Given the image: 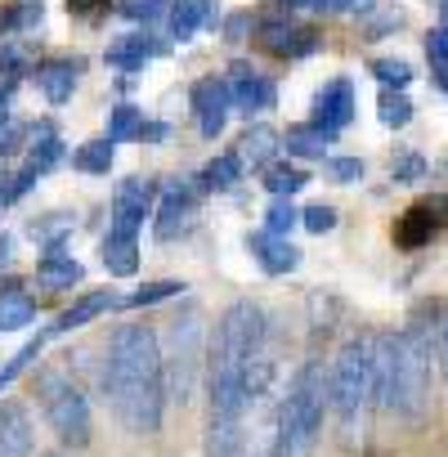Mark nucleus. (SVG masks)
<instances>
[{"label": "nucleus", "mask_w": 448, "mask_h": 457, "mask_svg": "<svg viewBox=\"0 0 448 457\" xmlns=\"http://www.w3.org/2000/svg\"><path fill=\"white\" fill-rule=\"evenodd\" d=\"M390 179H394V184H421V179H426V157H417V153H403V157L394 162Z\"/></svg>", "instance_id": "58836bf2"}, {"label": "nucleus", "mask_w": 448, "mask_h": 457, "mask_svg": "<svg viewBox=\"0 0 448 457\" xmlns=\"http://www.w3.org/2000/svg\"><path fill=\"white\" fill-rule=\"evenodd\" d=\"M90 5H99V0H68V10H77V14H86Z\"/></svg>", "instance_id": "8fccbe9b"}, {"label": "nucleus", "mask_w": 448, "mask_h": 457, "mask_svg": "<svg viewBox=\"0 0 448 457\" xmlns=\"http://www.w3.org/2000/svg\"><path fill=\"white\" fill-rule=\"evenodd\" d=\"M5 206H10V202H5V184H0V211H5Z\"/></svg>", "instance_id": "5fc2aeb1"}, {"label": "nucleus", "mask_w": 448, "mask_h": 457, "mask_svg": "<svg viewBox=\"0 0 448 457\" xmlns=\"http://www.w3.org/2000/svg\"><path fill=\"white\" fill-rule=\"evenodd\" d=\"M435 228H439V224H435V211H430V206H412V211L399 220V234H394V238H399V247H421V243L435 238Z\"/></svg>", "instance_id": "393cba45"}, {"label": "nucleus", "mask_w": 448, "mask_h": 457, "mask_svg": "<svg viewBox=\"0 0 448 457\" xmlns=\"http://www.w3.org/2000/svg\"><path fill=\"white\" fill-rule=\"evenodd\" d=\"M328 144H332V135H323L319 126H292L287 139H283V148H287L292 157H323Z\"/></svg>", "instance_id": "bb28decb"}, {"label": "nucleus", "mask_w": 448, "mask_h": 457, "mask_svg": "<svg viewBox=\"0 0 448 457\" xmlns=\"http://www.w3.org/2000/svg\"><path fill=\"white\" fill-rule=\"evenodd\" d=\"M261 41H265L274 54H292V59H301V54H314V50H319V37H314L310 28H292L287 19L261 23Z\"/></svg>", "instance_id": "4468645a"}, {"label": "nucleus", "mask_w": 448, "mask_h": 457, "mask_svg": "<svg viewBox=\"0 0 448 457\" xmlns=\"http://www.w3.org/2000/svg\"><path fill=\"white\" fill-rule=\"evenodd\" d=\"M37 319V301L19 287H5L0 292V332H14V328H28Z\"/></svg>", "instance_id": "5701e85b"}, {"label": "nucleus", "mask_w": 448, "mask_h": 457, "mask_svg": "<svg viewBox=\"0 0 448 457\" xmlns=\"http://www.w3.org/2000/svg\"><path fill=\"white\" fill-rule=\"evenodd\" d=\"M350 121H354V81H350V77H336V81H328V86L319 90V99H314V121H310V126H319L323 135L336 139Z\"/></svg>", "instance_id": "9d476101"}, {"label": "nucleus", "mask_w": 448, "mask_h": 457, "mask_svg": "<svg viewBox=\"0 0 448 457\" xmlns=\"http://www.w3.org/2000/svg\"><path fill=\"white\" fill-rule=\"evenodd\" d=\"M139 126H144V112L139 108H130V104H117L112 112H108V144L117 148V144H126V139H135L139 135Z\"/></svg>", "instance_id": "c85d7f7f"}, {"label": "nucleus", "mask_w": 448, "mask_h": 457, "mask_svg": "<svg viewBox=\"0 0 448 457\" xmlns=\"http://www.w3.org/2000/svg\"><path fill=\"white\" fill-rule=\"evenodd\" d=\"M238 179H243V162H238V153H224V157H215V162L202 170V188H211V193L234 188Z\"/></svg>", "instance_id": "a878e982"}, {"label": "nucleus", "mask_w": 448, "mask_h": 457, "mask_svg": "<svg viewBox=\"0 0 448 457\" xmlns=\"http://www.w3.org/2000/svg\"><path fill=\"white\" fill-rule=\"evenodd\" d=\"M32 184H37V170H32V166H23L14 179H5V202H19V197H23Z\"/></svg>", "instance_id": "37998d69"}, {"label": "nucleus", "mask_w": 448, "mask_h": 457, "mask_svg": "<svg viewBox=\"0 0 448 457\" xmlns=\"http://www.w3.org/2000/svg\"><path fill=\"white\" fill-rule=\"evenodd\" d=\"M108 310H121V296H112V292H90V296H81L72 310H63V314L54 319L50 337H68V332H77V328L95 323V319H99V314H108Z\"/></svg>", "instance_id": "a211bd4d"}, {"label": "nucleus", "mask_w": 448, "mask_h": 457, "mask_svg": "<svg viewBox=\"0 0 448 457\" xmlns=\"http://www.w3.org/2000/svg\"><path fill=\"white\" fill-rule=\"evenodd\" d=\"M372 399H381L399 417H421L430 403V345L417 328L394 337H377V377Z\"/></svg>", "instance_id": "f03ea898"}, {"label": "nucleus", "mask_w": 448, "mask_h": 457, "mask_svg": "<svg viewBox=\"0 0 448 457\" xmlns=\"http://www.w3.org/2000/svg\"><path fill=\"white\" fill-rule=\"evenodd\" d=\"M229 108H234V95H229V81L224 77H202L193 86V112H197V130L202 139H215L229 121Z\"/></svg>", "instance_id": "1a4fd4ad"}, {"label": "nucleus", "mask_w": 448, "mask_h": 457, "mask_svg": "<svg viewBox=\"0 0 448 457\" xmlns=\"http://www.w3.org/2000/svg\"><path fill=\"white\" fill-rule=\"evenodd\" d=\"M287 10H319V0H283Z\"/></svg>", "instance_id": "09e8293b"}, {"label": "nucleus", "mask_w": 448, "mask_h": 457, "mask_svg": "<svg viewBox=\"0 0 448 457\" xmlns=\"http://www.w3.org/2000/svg\"><path fill=\"white\" fill-rule=\"evenodd\" d=\"M72 166L86 170V175H108V166H112V144H108V139L81 144V148L72 153Z\"/></svg>", "instance_id": "c756f323"}, {"label": "nucleus", "mask_w": 448, "mask_h": 457, "mask_svg": "<svg viewBox=\"0 0 448 457\" xmlns=\"http://www.w3.org/2000/svg\"><path fill=\"white\" fill-rule=\"evenodd\" d=\"M265 341H270V314L256 301L229 305L220 314V323L211 332V350H206L211 386H247L252 390L247 372H252L256 359H265Z\"/></svg>", "instance_id": "7ed1b4c3"}, {"label": "nucleus", "mask_w": 448, "mask_h": 457, "mask_svg": "<svg viewBox=\"0 0 448 457\" xmlns=\"http://www.w3.org/2000/svg\"><path fill=\"white\" fill-rule=\"evenodd\" d=\"M170 337H166V354H162V377H166V399L170 403H188L193 390H197V372H202V341H206V328H202V314L188 305L179 319L166 323Z\"/></svg>", "instance_id": "423d86ee"}, {"label": "nucleus", "mask_w": 448, "mask_h": 457, "mask_svg": "<svg viewBox=\"0 0 448 457\" xmlns=\"http://www.w3.org/2000/svg\"><path fill=\"white\" fill-rule=\"evenodd\" d=\"M157 224H153V234H157V243H170V238H179L184 228H188V220H193V188L184 184V179H170L166 188H162V197H157Z\"/></svg>", "instance_id": "9b49d317"}, {"label": "nucleus", "mask_w": 448, "mask_h": 457, "mask_svg": "<svg viewBox=\"0 0 448 457\" xmlns=\"http://www.w3.org/2000/svg\"><path fill=\"white\" fill-rule=\"evenodd\" d=\"M126 19H135V23H157L162 14H166V0H121L117 5Z\"/></svg>", "instance_id": "e433bc0d"}, {"label": "nucleus", "mask_w": 448, "mask_h": 457, "mask_svg": "<svg viewBox=\"0 0 448 457\" xmlns=\"http://www.w3.org/2000/svg\"><path fill=\"white\" fill-rule=\"evenodd\" d=\"M41 19H46V5H41V0H14V5L0 14V28H10V32H32V28H41Z\"/></svg>", "instance_id": "2f4dec72"}, {"label": "nucleus", "mask_w": 448, "mask_h": 457, "mask_svg": "<svg viewBox=\"0 0 448 457\" xmlns=\"http://www.w3.org/2000/svg\"><path fill=\"white\" fill-rule=\"evenodd\" d=\"M247 252L261 261L265 274H292L301 265V252L287 238H274V234H247Z\"/></svg>", "instance_id": "f3484780"}, {"label": "nucleus", "mask_w": 448, "mask_h": 457, "mask_svg": "<svg viewBox=\"0 0 448 457\" xmlns=\"http://www.w3.org/2000/svg\"><path fill=\"white\" fill-rule=\"evenodd\" d=\"M104 390L117 421L135 435H157L166 408V377H162V341L144 323H126L108 341Z\"/></svg>", "instance_id": "f257e3e1"}, {"label": "nucleus", "mask_w": 448, "mask_h": 457, "mask_svg": "<svg viewBox=\"0 0 448 457\" xmlns=\"http://www.w3.org/2000/svg\"><path fill=\"white\" fill-rule=\"evenodd\" d=\"M46 457H63V453H46Z\"/></svg>", "instance_id": "6e6d98bb"}, {"label": "nucleus", "mask_w": 448, "mask_h": 457, "mask_svg": "<svg viewBox=\"0 0 448 457\" xmlns=\"http://www.w3.org/2000/svg\"><path fill=\"white\" fill-rule=\"evenodd\" d=\"M439 363H444V377H448V310L439 319Z\"/></svg>", "instance_id": "a18cd8bd"}, {"label": "nucleus", "mask_w": 448, "mask_h": 457, "mask_svg": "<svg viewBox=\"0 0 448 457\" xmlns=\"http://www.w3.org/2000/svg\"><path fill=\"white\" fill-rule=\"evenodd\" d=\"M310 184V175L301 170V166H292V162H274L270 170H265V188L274 193V197H292V193H301Z\"/></svg>", "instance_id": "cd10ccee"}, {"label": "nucleus", "mask_w": 448, "mask_h": 457, "mask_svg": "<svg viewBox=\"0 0 448 457\" xmlns=\"http://www.w3.org/2000/svg\"><path fill=\"white\" fill-rule=\"evenodd\" d=\"M179 292H184V283H175V278H157V283H144L139 292L121 296V310H144V305L170 301V296H179Z\"/></svg>", "instance_id": "7c9ffc66"}, {"label": "nucleus", "mask_w": 448, "mask_h": 457, "mask_svg": "<svg viewBox=\"0 0 448 457\" xmlns=\"http://www.w3.org/2000/svg\"><path fill=\"white\" fill-rule=\"evenodd\" d=\"M377 5V0H319V10L328 14H368Z\"/></svg>", "instance_id": "79ce46f5"}, {"label": "nucleus", "mask_w": 448, "mask_h": 457, "mask_svg": "<svg viewBox=\"0 0 448 457\" xmlns=\"http://www.w3.org/2000/svg\"><path fill=\"white\" fill-rule=\"evenodd\" d=\"M247 37V19L238 14V19H229V41H243Z\"/></svg>", "instance_id": "de8ad7c7"}, {"label": "nucleus", "mask_w": 448, "mask_h": 457, "mask_svg": "<svg viewBox=\"0 0 448 457\" xmlns=\"http://www.w3.org/2000/svg\"><path fill=\"white\" fill-rule=\"evenodd\" d=\"M292 224H301V211H296L287 197H274V202H270V211H265V234L287 238V228H292Z\"/></svg>", "instance_id": "473e14b6"}, {"label": "nucleus", "mask_w": 448, "mask_h": 457, "mask_svg": "<svg viewBox=\"0 0 448 457\" xmlns=\"http://www.w3.org/2000/svg\"><path fill=\"white\" fill-rule=\"evenodd\" d=\"M10 261V238H0V265Z\"/></svg>", "instance_id": "3c124183"}, {"label": "nucleus", "mask_w": 448, "mask_h": 457, "mask_svg": "<svg viewBox=\"0 0 448 457\" xmlns=\"http://www.w3.org/2000/svg\"><path fill=\"white\" fill-rule=\"evenodd\" d=\"M153 202H157V188L148 179H121L117 193H112V228L139 238L144 220L153 215Z\"/></svg>", "instance_id": "6e6552de"}, {"label": "nucleus", "mask_w": 448, "mask_h": 457, "mask_svg": "<svg viewBox=\"0 0 448 457\" xmlns=\"http://www.w3.org/2000/svg\"><path fill=\"white\" fill-rule=\"evenodd\" d=\"M426 54H430L435 68H448V32H444V28H435V32L426 37Z\"/></svg>", "instance_id": "a19ab883"}, {"label": "nucleus", "mask_w": 448, "mask_h": 457, "mask_svg": "<svg viewBox=\"0 0 448 457\" xmlns=\"http://www.w3.org/2000/svg\"><path fill=\"white\" fill-rule=\"evenodd\" d=\"M435 81H439V90H448V68H439V77H435Z\"/></svg>", "instance_id": "864d4df0"}, {"label": "nucleus", "mask_w": 448, "mask_h": 457, "mask_svg": "<svg viewBox=\"0 0 448 457\" xmlns=\"http://www.w3.org/2000/svg\"><path fill=\"white\" fill-rule=\"evenodd\" d=\"M224 81H229L234 108H243V112H265V108H274V81H270L265 72H256L252 63H234Z\"/></svg>", "instance_id": "f8f14e48"}, {"label": "nucleus", "mask_w": 448, "mask_h": 457, "mask_svg": "<svg viewBox=\"0 0 448 457\" xmlns=\"http://www.w3.org/2000/svg\"><path fill=\"white\" fill-rule=\"evenodd\" d=\"M59 162H63V139L54 135L50 121H41V126H37V139H32V157H28V166H32L37 175H46V170H54Z\"/></svg>", "instance_id": "b1692460"}, {"label": "nucleus", "mask_w": 448, "mask_h": 457, "mask_svg": "<svg viewBox=\"0 0 448 457\" xmlns=\"http://www.w3.org/2000/svg\"><path fill=\"white\" fill-rule=\"evenodd\" d=\"M37 283H41V287H50V292H68V287H77V283H81V265L54 247L50 256H41V265H37Z\"/></svg>", "instance_id": "4be33fe9"}, {"label": "nucleus", "mask_w": 448, "mask_h": 457, "mask_svg": "<svg viewBox=\"0 0 448 457\" xmlns=\"http://www.w3.org/2000/svg\"><path fill=\"white\" fill-rule=\"evenodd\" d=\"M301 224L310 228V234H332V228H336V206H305L301 211Z\"/></svg>", "instance_id": "4c0bfd02"}, {"label": "nucleus", "mask_w": 448, "mask_h": 457, "mask_svg": "<svg viewBox=\"0 0 448 457\" xmlns=\"http://www.w3.org/2000/svg\"><path fill=\"white\" fill-rule=\"evenodd\" d=\"M37 90L50 99V104H68L72 90H77V77H81V63L72 59H50V63H37Z\"/></svg>", "instance_id": "dca6fc26"}, {"label": "nucleus", "mask_w": 448, "mask_h": 457, "mask_svg": "<svg viewBox=\"0 0 448 457\" xmlns=\"http://www.w3.org/2000/svg\"><path fill=\"white\" fill-rule=\"evenodd\" d=\"M206 23H215V5H211V0H175V5H170V37L179 46L193 41V32L206 28Z\"/></svg>", "instance_id": "aec40b11"}, {"label": "nucleus", "mask_w": 448, "mask_h": 457, "mask_svg": "<svg viewBox=\"0 0 448 457\" xmlns=\"http://www.w3.org/2000/svg\"><path fill=\"white\" fill-rule=\"evenodd\" d=\"M372 77L386 90H403L412 81V63H403V59H372Z\"/></svg>", "instance_id": "72a5a7b5"}, {"label": "nucleus", "mask_w": 448, "mask_h": 457, "mask_svg": "<svg viewBox=\"0 0 448 457\" xmlns=\"http://www.w3.org/2000/svg\"><path fill=\"white\" fill-rule=\"evenodd\" d=\"M372 377H377V337L345 341L341 354H336V363H332V381H328V399H332V408H336V417H341L345 430L368 408Z\"/></svg>", "instance_id": "39448f33"}, {"label": "nucleus", "mask_w": 448, "mask_h": 457, "mask_svg": "<svg viewBox=\"0 0 448 457\" xmlns=\"http://www.w3.org/2000/svg\"><path fill=\"white\" fill-rule=\"evenodd\" d=\"M37 399H41V412H46L50 430L59 435V444H68V448H86L90 444V403L72 386V377L46 368L37 377Z\"/></svg>", "instance_id": "0eeeda50"}, {"label": "nucleus", "mask_w": 448, "mask_h": 457, "mask_svg": "<svg viewBox=\"0 0 448 457\" xmlns=\"http://www.w3.org/2000/svg\"><path fill=\"white\" fill-rule=\"evenodd\" d=\"M439 19H444V23H439V28H444V32H448V0H444V5H439Z\"/></svg>", "instance_id": "603ef678"}, {"label": "nucleus", "mask_w": 448, "mask_h": 457, "mask_svg": "<svg viewBox=\"0 0 448 457\" xmlns=\"http://www.w3.org/2000/svg\"><path fill=\"white\" fill-rule=\"evenodd\" d=\"M41 345H46V337L28 341V345H23V350H19V354H14V359L5 363V368H0V390H10V386H14V381H19V377L28 372V363H32V359L41 354Z\"/></svg>", "instance_id": "f704fd0d"}, {"label": "nucleus", "mask_w": 448, "mask_h": 457, "mask_svg": "<svg viewBox=\"0 0 448 457\" xmlns=\"http://www.w3.org/2000/svg\"><path fill=\"white\" fill-rule=\"evenodd\" d=\"M323 408H328V381L319 363H305L296 381L287 386L274 421V457H305L319 444L323 430Z\"/></svg>", "instance_id": "20e7f679"}, {"label": "nucleus", "mask_w": 448, "mask_h": 457, "mask_svg": "<svg viewBox=\"0 0 448 457\" xmlns=\"http://www.w3.org/2000/svg\"><path fill=\"white\" fill-rule=\"evenodd\" d=\"M19 144H23V126H5V130H0V157H10Z\"/></svg>", "instance_id": "c03bdc74"}, {"label": "nucleus", "mask_w": 448, "mask_h": 457, "mask_svg": "<svg viewBox=\"0 0 448 457\" xmlns=\"http://www.w3.org/2000/svg\"><path fill=\"white\" fill-rule=\"evenodd\" d=\"M328 175H332L336 184H359V179H363V162H359V157H332V162H328Z\"/></svg>", "instance_id": "ea45409f"}, {"label": "nucleus", "mask_w": 448, "mask_h": 457, "mask_svg": "<svg viewBox=\"0 0 448 457\" xmlns=\"http://www.w3.org/2000/svg\"><path fill=\"white\" fill-rule=\"evenodd\" d=\"M278 144H283V139L274 135V126H252V130L238 139V162H243V170H247V166H265V170H270V166L278 162Z\"/></svg>", "instance_id": "6ab92c4d"}, {"label": "nucleus", "mask_w": 448, "mask_h": 457, "mask_svg": "<svg viewBox=\"0 0 448 457\" xmlns=\"http://www.w3.org/2000/svg\"><path fill=\"white\" fill-rule=\"evenodd\" d=\"M157 54H166V46H162L157 37H148V32L117 37V41L108 46V63L121 68V72H139V68H144L148 59H157Z\"/></svg>", "instance_id": "2eb2a0df"}, {"label": "nucleus", "mask_w": 448, "mask_h": 457, "mask_svg": "<svg viewBox=\"0 0 448 457\" xmlns=\"http://www.w3.org/2000/svg\"><path fill=\"white\" fill-rule=\"evenodd\" d=\"M135 139H148V144H157V139H166V126L162 121H148V126H139V135Z\"/></svg>", "instance_id": "49530a36"}, {"label": "nucleus", "mask_w": 448, "mask_h": 457, "mask_svg": "<svg viewBox=\"0 0 448 457\" xmlns=\"http://www.w3.org/2000/svg\"><path fill=\"white\" fill-rule=\"evenodd\" d=\"M377 108H381V121H386V126H394V130L412 121V104L403 99V90H386Z\"/></svg>", "instance_id": "c9c22d12"}, {"label": "nucleus", "mask_w": 448, "mask_h": 457, "mask_svg": "<svg viewBox=\"0 0 448 457\" xmlns=\"http://www.w3.org/2000/svg\"><path fill=\"white\" fill-rule=\"evenodd\" d=\"M104 270H108L112 278H130V274L139 270V238L108 228V238H104Z\"/></svg>", "instance_id": "412c9836"}, {"label": "nucleus", "mask_w": 448, "mask_h": 457, "mask_svg": "<svg viewBox=\"0 0 448 457\" xmlns=\"http://www.w3.org/2000/svg\"><path fill=\"white\" fill-rule=\"evenodd\" d=\"M0 457H32V417L23 403H0Z\"/></svg>", "instance_id": "ddd939ff"}]
</instances>
